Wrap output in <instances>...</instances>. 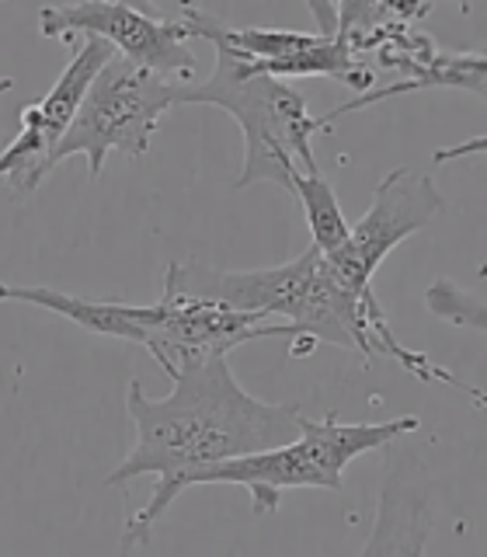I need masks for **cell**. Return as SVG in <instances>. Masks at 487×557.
Here are the masks:
<instances>
[{"mask_svg": "<svg viewBox=\"0 0 487 557\" xmlns=\"http://www.w3.org/2000/svg\"><path fill=\"white\" fill-rule=\"evenodd\" d=\"M126 411L136 443L104 484L126 487L136 478L153 474V495H164L174 481L202 467L286 446L303 429L300 408L251 397L226 359H209L174 376L167 397H150L139 380H129Z\"/></svg>", "mask_w": 487, "mask_h": 557, "instance_id": "6da1fadb", "label": "cell"}, {"mask_svg": "<svg viewBox=\"0 0 487 557\" xmlns=\"http://www.w3.org/2000/svg\"><path fill=\"white\" fill-rule=\"evenodd\" d=\"M164 289L258 313L265 321L278 318V324L289 327V338H307V352L313 345L352 348L365 359L383 352L417 380L446 383V370L397 342L379 300H355L335 283L317 248H307L286 265L248 272H220L199 265V261H171L164 272Z\"/></svg>", "mask_w": 487, "mask_h": 557, "instance_id": "7a4b0ae2", "label": "cell"}, {"mask_svg": "<svg viewBox=\"0 0 487 557\" xmlns=\"http://www.w3.org/2000/svg\"><path fill=\"white\" fill-rule=\"evenodd\" d=\"M191 39H205L216 49V66L202 84H178V104H216L230 115L244 133V164L234 188H248L258 182H275L292 191L300 171H317L313 157V133L317 119L310 115L307 98L296 87L275 81L269 74L240 60L226 42V22L202 8H182Z\"/></svg>", "mask_w": 487, "mask_h": 557, "instance_id": "3957f363", "label": "cell"}, {"mask_svg": "<svg viewBox=\"0 0 487 557\" xmlns=\"http://www.w3.org/2000/svg\"><path fill=\"white\" fill-rule=\"evenodd\" d=\"M414 429H422V418H414V414H400V418H390V422H362V425L335 422V414L303 418V429L292 443L202 467L196 474H185L182 481H174L164 495H150L143 509L129 516L126 530H122V547H129V550L143 547L150 540V530L157 527V519L171 509V502L178 498L185 487H196V484L248 487L251 512L272 516V512H278V495H283L286 487H324V492H341L348 463L359 460L362 453H373V449L397 443L400 435H408Z\"/></svg>", "mask_w": 487, "mask_h": 557, "instance_id": "277c9868", "label": "cell"}, {"mask_svg": "<svg viewBox=\"0 0 487 557\" xmlns=\"http://www.w3.org/2000/svg\"><path fill=\"white\" fill-rule=\"evenodd\" d=\"M174 95H178V84L157 77L150 70H139L122 57H112L101 66L95 84L87 87L74 122L49 157V168L84 153L91 178H101L104 157L112 150L143 157L164 112L178 104Z\"/></svg>", "mask_w": 487, "mask_h": 557, "instance_id": "5b68a950", "label": "cell"}, {"mask_svg": "<svg viewBox=\"0 0 487 557\" xmlns=\"http://www.w3.org/2000/svg\"><path fill=\"white\" fill-rule=\"evenodd\" d=\"M442 191L432 182V174H417L411 168H394L373 191L370 209L359 223H352V234L341 251L327 255V269L335 283L352 293L355 300H376L373 275L383 265L400 240L425 231V226L442 213Z\"/></svg>", "mask_w": 487, "mask_h": 557, "instance_id": "8992f818", "label": "cell"}, {"mask_svg": "<svg viewBox=\"0 0 487 557\" xmlns=\"http://www.w3.org/2000/svg\"><path fill=\"white\" fill-rule=\"evenodd\" d=\"M39 32L46 39L70 42L74 35L101 39L122 52L139 70L157 77L196 70V52L188 49V28L182 17H161L153 8L109 4V0H84V4H57L39 11Z\"/></svg>", "mask_w": 487, "mask_h": 557, "instance_id": "52a82bcc", "label": "cell"}, {"mask_svg": "<svg viewBox=\"0 0 487 557\" xmlns=\"http://www.w3.org/2000/svg\"><path fill=\"white\" fill-rule=\"evenodd\" d=\"M432 522V481L422 460H387V474H383L376 498V519L359 557H425Z\"/></svg>", "mask_w": 487, "mask_h": 557, "instance_id": "ba28073f", "label": "cell"}, {"mask_svg": "<svg viewBox=\"0 0 487 557\" xmlns=\"http://www.w3.org/2000/svg\"><path fill=\"white\" fill-rule=\"evenodd\" d=\"M292 196L300 199L303 216L310 223V248H317L324 258L341 251L348 244V234H352V223L345 220L338 196H335V185L324 178L321 168L296 174Z\"/></svg>", "mask_w": 487, "mask_h": 557, "instance_id": "9c48e42d", "label": "cell"}, {"mask_svg": "<svg viewBox=\"0 0 487 557\" xmlns=\"http://www.w3.org/2000/svg\"><path fill=\"white\" fill-rule=\"evenodd\" d=\"M425 307L432 318H439L446 324L457 327H474L487 335V300L474 296L470 289L457 286L452 278H435V283L425 289Z\"/></svg>", "mask_w": 487, "mask_h": 557, "instance_id": "30bf717a", "label": "cell"}, {"mask_svg": "<svg viewBox=\"0 0 487 557\" xmlns=\"http://www.w3.org/2000/svg\"><path fill=\"white\" fill-rule=\"evenodd\" d=\"M470 153H487V136H474V139H463V144H457V147L435 150V164L457 161V157H470ZM480 278H487V258H484V265H480Z\"/></svg>", "mask_w": 487, "mask_h": 557, "instance_id": "8fae6325", "label": "cell"}, {"mask_svg": "<svg viewBox=\"0 0 487 557\" xmlns=\"http://www.w3.org/2000/svg\"><path fill=\"white\" fill-rule=\"evenodd\" d=\"M11 87H14V81H11V77H0V95L11 91Z\"/></svg>", "mask_w": 487, "mask_h": 557, "instance_id": "7c38bea8", "label": "cell"}, {"mask_svg": "<svg viewBox=\"0 0 487 557\" xmlns=\"http://www.w3.org/2000/svg\"><path fill=\"white\" fill-rule=\"evenodd\" d=\"M118 557H133V550L129 547H118Z\"/></svg>", "mask_w": 487, "mask_h": 557, "instance_id": "4fadbf2b", "label": "cell"}]
</instances>
